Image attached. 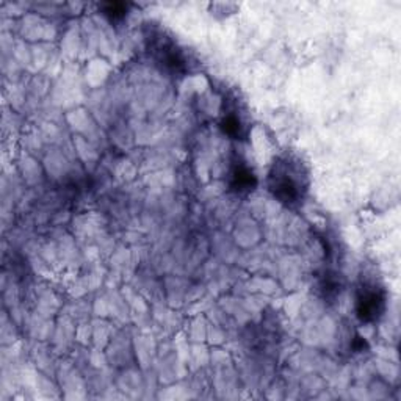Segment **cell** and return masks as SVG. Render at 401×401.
Instances as JSON below:
<instances>
[{
  "label": "cell",
  "mask_w": 401,
  "mask_h": 401,
  "mask_svg": "<svg viewBox=\"0 0 401 401\" xmlns=\"http://www.w3.org/2000/svg\"><path fill=\"white\" fill-rule=\"evenodd\" d=\"M258 185V177L246 165H237L231 173V188L235 193H249Z\"/></svg>",
  "instance_id": "3957f363"
},
{
  "label": "cell",
  "mask_w": 401,
  "mask_h": 401,
  "mask_svg": "<svg viewBox=\"0 0 401 401\" xmlns=\"http://www.w3.org/2000/svg\"><path fill=\"white\" fill-rule=\"evenodd\" d=\"M386 298L384 293L379 288L365 287L360 290L356 300V314L360 321L370 323V321L378 320L381 314L384 312Z\"/></svg>",
  "instance_id": "7a4b0ae2"
},
{
  "label": "cell",
  "mask_w": 401,
  "mask_h": 401,
  "mask_svg": "<svg viewBox=\"0 0 401 401\" xmlns=\"http://www.w3.org/2000/svg\"><path fill=\"white\" fill-rule=\"evenodd\" d=\"M269 192L287 206L298 204L307 190V174L298 160L290 157L274 162L268 177Z\"/></svg>",
  "instance_id": "6da1fadb"
},
{
  "label": "cell",
  "mask_w": 401,
  "mask_h": 401,
  "mask_svg": "<svg viewBox=\"0 0 401 401\" xmlns=\"http://www.w3.org/2000/svg\"><path fill=\"white\" fill-rule=\"evenodd\" d=\"M221 129L226 135L239 140L245 135V126H243L241 120L237 115H226L221 121Z\"/></svg>",
  "instance_id": "277c9868"
},
{
  "label": "cell",
  "mask_w": 401,
  "mask_h": 401,
  "mask_svg": "<svg viewBox=\"0 0 401 401\" xmlns=\"http://www.w3.org/2000/svg\"><path fill=\"white\" fill-rule=\"evenodd\" d=\"M104 15L107 16L111 21H118L127 15V5L121 2H108L102 5Z\"/></svg>",
  "instance_id": "5b68a950"
}]
</instances>
